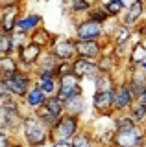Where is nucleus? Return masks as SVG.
I'll use <instances>...</instances> for the list:
<instances>
[{"label": "nucleus", "instance_id": "obj_15", "mask_svg": "<svg viewBox=\"0 0 146 147\" xmlns=\"http://www.w3.org/2000/svg\"><path fill=\"white\" fill-rule=\"evenodd\" d=\"M39 28H43V15H39V13H24V15L19 18V22H17L15 31L31 35L35 30H39Z\"/></svg>", "mask_w": 146, "mask_h": 147}, {"label": "nucleus", "instance_id": "obj_4", "mask_svg": "<svg viewBox=\"0 0 146 147\" xmlns=\"http://www.w3.org/2000/svg\"><path fill=\"white\" fill-rule=\"evenodd\" d=\"M111 147H146V127L133 125L130 129L115 131Z\"/></svg>", "mask_w": 146, "mask_h": 147}, {"label": "nucleus", "instance_id": "obj_19", "mask_svg": "<svg viewBox=\"0 0 146 147\" xmlns=\"http://www.w3.org/2000/svg\"><path fill=\"white\" fill-rule=\"evenodd\" d=\"M70 147H98V138L91 129L83 127L78 134L70 140Z\"/></svg>", "mask_w": 146, "mask_h": 147}, {"label": "nucleus", "instance_id": "obj_26", "mask_svg": "<svg viewBox=\"0 0 146 147\" xmlns=\"http://www.w3.org/2000/svg\"><path fill=\"white\" fill-rule=\"evenodd\" d=\"M44 109H46L52 116H56L57 119H61L63 116H65V101H61L57 96L48 98L46 103H44Z\"/></svg>", "mask_w": 146, "mask_h": 147}, {"label": "nucleus", "instance_id": "obj_16", "mask_svg": "<svg viewBox=\"0 0 146 147\" xmlns=\"http://www.w3.org/2000/svg\"><path fill=\"white\" fill-rule=\"evenodd\" d=\"M144 63H146V44L143 40H137V42H133V46H131L130 57H128L124 66L126 68H139L141 64H144Z\"/></svg>", "mask_w": 146, "mask_h": 147}, {"label": "nucleus", "instance_id": "obj_33", "mask_svg": "<svg viewBox=\"0 0 146 147\" xmlns=\"http://www.w3.org/2000/svg\"><path fill=\"white\" fill-rule=\"evenodd\" d=\"M137 103H143V105H146V88H144V92H143V96H141V98L137 99Z\"/></svg>", "mask_w": 146, "mask_h": 147}, {"label": "nucleus", "instance_id": "obj_2", "mask_svg": "<svg viewBox=\"0 0 146 147\" xmlns=\"http://www.w3.org/2000/svg\"><path fill=\"white\" fill-rule=\"evenodd\" d=\"M0 85L8 92V96L22 101L26 98V94L31 90V86L35 85V77H33V72L19 70L15 76L8 77V79H0Z\"/></svg>", "mask_w": 146, "mask_h": 147}, {"label": "nucleus", "instance_id": "obj_18", "mask_svg": "<svg viewBox=\"0 0 146 147\" xmlns=\"http://www.w3.org/2000/svg\"><path fill=\"white\" fill-rule=\"evenodd\" d=\"M118 77L117 74H106L102 72L94 79V92H115L118 86Z\"/></svg>", "mask_w": 146, "mask_h": 147}, {"label": "nucleus", "instance_id": "obj_7", "mask_svg": "<svg viewBox=\"0 0 146 147\" xmlns=\"http://www.w3.org/2000/svg\"><path fill=\"white\" fill-rule=\"evenodd\" d=\"M50 52L56 55L59 61L72 63L78 57V53H76V39L74 37H67V35H57Z\"/></svg>", "mask_w": 146, "mask_h": 147}, {"label": "nucleus", "instance_id": "obj_22", "mask_svg": "<svg viewBox=\"0 0 146 147\" xmlns=\"http://www.w3.org/2000/svg\"><path fill=\"white\" fill-rule=\"evenodd\" d=\"M57 64H59V59L50 52V50H46V52L43 53V57L39 59V63H37V66H35L33 72H56Z\"/></svg>", "mask_w": 146, "mask_h": 147}, {"label": "nucleus", "instance_id": "obj_30", "mask_svg": "<svg viewBox=\"0 0 146 147\" xmlns=\"http://www.w3.org/2000/svg\"><path fill=\"white\" fill-rule=\"evenodd\" d=\"M17 4H22V0H0V7H4V6H17Z\"/></svg>", "mask_w": 146, "mask_h": 147}, {"label": "nucleus", "instance_id": "obj_13", "mask_svg": "<svg viewBox=\"0 0 146 147\" xmlns=\"http://www.w3.org/2000/svg\"><path fill=\"white\" fill-rule=\"evenodd\" d=\"M24 15L22 13V4L17 6H4L0 7V30L6 33H13L19 18Z\"/></svg>", "mask_w": 146, "mask_h": 147}, {"label": "nucleus", "instance_id": "obj_5", "mask_svg": "<svg viewBox=\"0 0 146 147\" xmlns=\"http://www.w3.org/2000/svg\"><path fill=\"white\" fill-rule=\"evenodd\" d=\"M74 39L76 40H104L106 39V28L98 22L83 17L74 24Z\"/></svg>", "mask_w": 146, "mask_h": 147}, {"label": "nucleus", "instance_id": "obj_29", "mask_svg": "<svg viewBox=\"0 0 146 147\" xmlns=\"http://www.w3.org/2000/svg\"><path fill=\"white\" fill-rule=\"evenodd\" d=\"M15 140H17V138H13V136L10 134V132L0 131V147H11Z\"/></svg>", "mask_w": 146, "mask_h": 147}, {"label": "nucleus", "instance_id": "obj_34", "mask_svg": "<svg viewBox=\"0 0 146 147\" xmlns=\"http://www.w3.org/2000/svg\"><path fill=\"white\" fill-rule=\"evenodd\" d=\"M93 2H100V0H93Z\"/></svg>", "mask_w": 146, "mask_h": 147}, {"label": "nucleus", "instance_id": "obj_23", "mask_svg": "<svg viewBox=\"0 0 146 147\" xmlns=\"http://www.w3.org/2000/svg\"><path fill=\"white\" fill-rule=\"evenodd\" d=\"M94 4L93 0H67V9L70 15H87Z\"/></svg>", "mask_w": 146, "mask_h": 147}, {"label": "nucleus", "instance_id": "obj_27", "mask_svg": "<svg viewBox=\"0 0 146 147\" xmlns=\"http://www.w3.org/2000/svg\"><path fill=\"white\" fill-rule=\"evenodd\" d=\"M128 114H130V118L133 119L135 125L146 127V105H143V103H135Z\"/></svg>", "mask_w": 146, "mask_h": 147}, {"label": "nucleus", "instance_id": "obj_10", "mask_svg": "<svg viewBox=\"0 0 146 147\" xmlns=\"http://www.w3.org/2000/svg\"><path fill=\"white\" fill-rule=\"evenodd\" d=\"M72 74L78 77L80 81H93L100 76V68L96 61H91V59H83V57H76L72 61Z\"/></svg>", "mask_w": 146, "mask_h": 147}, {"label": "nucleus", "instance_id": "obj_11", "mask_svg": "<svg viewBox=\"0 0 146 147\" xmlns=\"http://www.w3.org/2000/svg\"><path fill=\"white\" fill-rule=\"evenodd\" d=\"M143 20H146V0H130L124 15L120 17V22L124 26L135 28Z\"/></svg>", "mask_w": 146, "mask_h": 147}, {"label": "nucleus", "instance_id": "obj_12", "mask_svg": "<svg viewBox=\"0 0 146 147\" xmlns=\"http://www.w3.org/2000/svg\"><path fill=\"white\" fill-rule=\"evenodd\" d=\"M76 96H83V88H81V81L74 74L65 76L59 79V90H57V98L61 101H68Z\"/></svg>", "mask_w": 146, "mask_h": 147}, {"label": "nucleus", "instance_id": "obj_32", "mask_svg": "<svg viewBox=\"0 0 146 147\" xmlns=\"http://www.w3.org/2000/svg\"><path fill=\"white\" fill-rule=\"evenodd\" d=\"M11 147H28V145H26V144H24L22 140H15V142H13V145H11Z\"/></svg>", "mask_w": 146, "mask_h": 147}, {"label": "nucleus", "instance_id": "obj_17", "mask_svg": "<svg viewBox=\"0 0 146 147\" xmlns=\"http://www.w3.org/2000/svg\"><path fill=\"white\" fill-rule=\"evenodd\" d=\"M56 37H57V35H54L52 31H48L46 28L43 26V28L35 30L33 33L30 35V42L41 46L43 50H50V48L54 46V42H56Z\"/></svg>", "mask_w": 146, "mask_h": 147}, {"label": "nucleus", "instance_id": "obj_6", "mask_svg": "<svg viewBox=\"0 0 146 147\" xmlns=\"http://www.w3.org/2000/svg\"><path fill=\"white\" fill-rule=\"evenodd\" d=\"M46 50H43L41 46L33 44V42H28L24 46H20L17 50V59H19V64H20V70H26V72H33L35 66H37L39 59L43 57V53Z\"/></svg>", "mask_w": 146, "mask_h": 147}, {"label": "nucleus", "instance_id": "obj_31", "mask_svg": "<svg viewBox=\"0 0 146 147\" xmlns=\"http://www.w3.org/2000/svg\"><path fill=\"white\" fill-rule=\"evenodd\" d=\"M50 147H70V144L68 142H52Z\"/></svg>", "mask_w": 146, "mask_h": 147}, {"label": "nucleus", "instance_id": "obj_3", "mask_svg": "<svg viewBox=\"0 0 146 147\" xmlns=\"http://www.w3.org/2000/svg\"><path fill=\"white\" fill-rule=\"evenodd\" d=\"M81 129H83L81 118L65 114V116L56 123V127L50 131V144H52V142H68V144H70V140L78 134Z\"/></svg>", "mask_w": 146, "mask_h": 147}, {"label": "nucleus", "instance_id": "obj_8", "mask_svg": "<svg viewBox=\"0 0 146 147\" xmlns=\"http://www.w3.org/2000/svg\"><path fill=\"white\" fill-rule=\"evenodd\" d=\"M135 103H137V99H135L133 92H131L128 81L122 77L118 81L117 90H115V112L117 114H128Z\"/></svg>", "mask_w": 146, "mask_h": 147}, {"label": "nucleus", "instance_id": "obj_21", "mask_svg": "<svg viewBox=\"0 0 146 147\" xmlns=\"http://www.w3.org/2000/svg\"><path fill=\"white\" fill-rule=\"evenodd\" d=\"M85 98L83 96H76V98L65 101V114L68 116H76V118H81L85 112Z\"/></svg>", "mask_w": 146, "mask_h": 147}, {"label": "nucleus", "instance_id": "obj_14", "mask_svg": "<svg viewBox=\"0 0 146 147\" xmlns=\"http://www.w3.org/2000/svg\"><path fill=\"white\" fill-rule=\"evenodd\" d=\"M48 96L44 94L43 90L39 88L37 85L31 86V90L26 94V98L20 101L22 103V109H24V112H37L39 109L44 107V103H46Z\"/></svg>", "mask_w": 146, "mask_h": 147}, {"label": "nucleus", "instance_id": "obj_24", "mask_svg": "<svg viewBox=\"0 0 146 147\" xmlns=\"http://www.w3.org/2000/svg\"><path fill=\"white\" fill-rule=\"evenodd\" d=\"M87 18H91V20H94V22H98V24H102V26H106L109 20H111V17H109V13H107V9L104 4H100L96 2L93 7H91V11L85 15Z\"/></svg>", "mask_w": 146, "mask_h": 147}, {"label": "nucleus", "instance_id": "obj_1", "mask_svg": "<svg viewBox=\"0 0 146 147\" xmlns=\"http://www.w3.org/2000/svg\"><path fill=\"white\" fill-rule=\"evenodd\" d=\"M20 136L28 147H44L50 144V129L35 112H26L20 127Z\"/></svg>", "mask_w": 146, "mask_h": 147}, {"label": "nucleus", "instance_id": "obj_28", "mask_svg": "<svg viewBox=\"0 0 146 147\" xmlns=\"http://www.w3.org/2000/svg\"><path fill=\"white\" fill-rule=\"evenodd\" d=\"M72 74V63H65V61H59L57 68H56V77L61 79L65 76H70Z\"/></svg>", "mask_w": 146, "mask_h": 147}, {"label": "nucleus", "instance_id": "obj_25", "mask_svg": "<svg viewBox=\"0 0 146 147\" xmlns=\"http://www.w3.org/2000/svg\"><path fill=\"white\" fill-rule=\"evenodd\" d=\"M17 53V46L13 40V33H6L0 30V57L6 55H15Z\"/></svg>", "mask_w": 146, "mask_h": 147}, {"label": "nucleus", "instance_id": "obj_9", "mask_svg": "<svg viewBox=\"0 0 146 147\" xmlns=\"http://www.w3.org/2000/svg\"><path fill=\"white\" fill-rule=\"evenodd\" d=\"M93 109L100 118H115V92H94Z\"/></svg>", "mask_w": 146, "mask_h": 147}, {"label": "nucleus", "instance_id": "obj_20", "mask_svg": "<svg viewBox=\"0 0 146 147\" xmlns=\"http://www.w3.org/2000/svg\"><path fill=\"white\" fill-rule=\"evenodd\" d=\"M20 70V64L17 55H6L0 57V79H8V77L15 76Z\"/></svg>", "mask_w": 146, "mask_h": 147}]
</instances>
